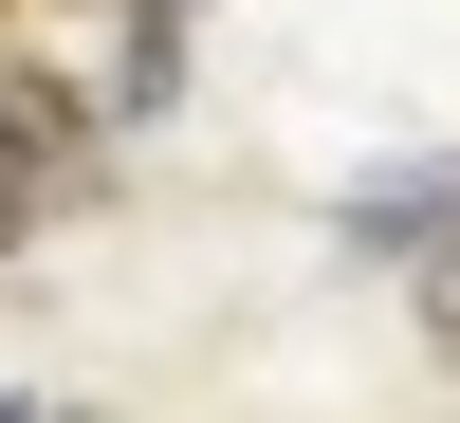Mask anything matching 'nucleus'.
I'll list each match as a JSON object with an SVG mask.
<instances>
[{"mask_svg": "<svg viewBox=\"0 0 460 423\" xmlns=\"http://www.w3.org/2000/svg\"><path fill=\"white\" fill-rule=\"evenodd\" d=\"M74 147H93V129H74V93H56V74H0V240H19V221L74 184Z\"/></svg>", "mask_w": 460, "mask_h": 423, "instance_id": "f257e3e1", "label": "nucleus"}, {"mask_svg": "<svg viewBox=\"0 0 460 423\" xmlns=\"http://www.w3.org/2000/svg\"><path fill=\"white\" fill-rule=\"evenodd\" d=\"M424 313H442V350H460V258H442V295H424Z\"/></svg>", "mask_w": 460, "mask_h": 423, "instance_id": "f03ea898", "label": "nucleus"}]
</instances>
